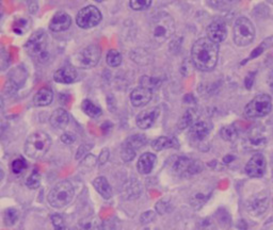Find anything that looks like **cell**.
<instances>
[{
    "label": "cell",
    "instance_id": "35",
    "mask_svg": "<svg viewBox=\"0 0 273 230\" xmlns=\"http://www.w3.org/2000/svg\"><path fill=\"white\" fill-rule=\"evenodd\" d=\"M61 141L64 143V144H67V145H71L73 144L75 141H76V135L72 132H65L61 135Z\"/></svg>",
    "mask_w": 273,
    "mask_h": 230
},
{
    "label": "cell",
    "instance_id": "41",
    "mask_svg": "<svg viewBox=\"0 0 273 230\" xmlns=\"http://www.w3.org/2000/svg\"><path fill=\"white\" fill-rule=\"evenodd\" d=\"M3 111H4V101L2 96L0 95V120H1L2 116H3Z\"/></svg>",
    "mask_w": 273,
    "mask_h": 230
},
{
    "label": "cell",
    "instance_id": "39",
    "mask_svg": "<svg viewBox=\"0 0 273 230\" xmlns=\"http://www.w3.org/2000/svg\"><path fill=\"white\" fill-rule=\"evenodd\" d=\"M263 51H264V44H263L262 46H260L259 48H255V49L253 50L252 55H251V57H250V59H253V58H255V57H259Z\"/></svg>",
    "mask_w": 273,
    "mask_h": 230
},
{
    "label": "cell",
    "instance_id": "16",
    "mask_svg": "<svg viewBox=\"0 0 273 230\" xmlns=\"http://www.w3.org/2000/svg\"><path fill=\"white\" fill-rule=\"evenodd\" d=\"M157 162V157L154 153L145 152L139 158L138 162H136V168H138V172L142 175H147L149 174L155 166Z\"/></svg>",
    "mask_w": 273,
    "mask_h": 230
},
{
    "label": "cell",
    "instance_id": "14",
    "mask_svg": "<svg viewBox=\"0 0 273 230\" xmlns=\"http://www.w3.org/2000/svg\"><path fill=\"white\" fill-rule=\"evenodd\" d=\"M72 25V18L70 15L63 11L57 12L54 16H52L49 22V29L51 31L60 32L67 30Z\"/></svg>",
    "mask_w": 273,
    "mask_h": 230
},
{
    "label": "cell",
    "instance_id": "32",
    "mask_svg": "<svg viewBox=\"0 0 273 230\" xmlns=\"http://www.w3.org/2000/svg\"><path fill=\"white\" fill-rule=\"evenodd\" d=\"M130 5L135 11H143L148 9L151 5V1L149 0H132L130 1Z\"/></svg>",
    "mask_w": 273,
    "mask_h": 230
},
{
    "label": "cell",
    "instance_id": "24",
    "mask_svg": "<svg viewBox=\"0 0 273 230\" xmlns=\"http://www.w3.org/2000/svg\"><path fill=\"white\" fill-rule=\"evenodd\" d=\"M75 230H101V225L96 218L91 217L80 221L76 225Z\"/></svg>",
    "mask_w": 273,
    "mask_h": 230
},
{
    "label": "cell",
    "instance_id": "17",
    "mask_svg": "<svg viewBox=\"0 0 273 230\" xmlns=\"http://www.w3.org/2000/svg\"><path fill=\"white\" fill-rule=\"evenodd\" d=\"M210 130L211 125L208 121L200 120L194 122L190 127V134L192 136V139H194L195 141H203L208 136V134L210 133Z\"/></svg>",
    "mask_w": 273,
    "mask_h": 230
},
{
    "label": "cell",
    "instance_id": "3",
    "mask_svg": "<svg viewBox=\"0 0 273 230\" xmlns=\"http://www.w3.org/2000/svg\"><path fill=\"white\" fill-rule=\"evenodd\" d=\"M51 141L47 133L37 131L28 137L25 144L26 155L31 159H40L46 155L50 148Z\"/></svg>",
    "mask_w": 273,
    "mask_h": 230
},
{
    "label": "cell",
    "instance_id": "25",
    "mask_svg": "<svg viewBox=\"0 0 273 230\" xmlns=\"http://www.w3.org/2000/svg\"><path fill=\"white\" fill-rule=\"evenodd\" d=\"M145 143H146L145 136H144L143 134H136V135L131 136L130 139H127L123 145L128 148H131L134 151H136L138 149H140Z\"/></svg>",
    "mask_w": 273,
    "mask_h": 230
},
{
    "label": "cell",
    "instance_id": "20",
    "mask_svg": "<svg viewBox=\"0 0 273 230\" xmlns=\"http://www.w3.org/2000/svg\"><path fill=\"white\" fill-rule=\"evenodd\" d=\"M268 204V196L261 193L260 195H257L255 198H253V201L250 203L249 210L252 214H254V216H260V214H263L267 210Z\"/></svg>",
    "mask_w": 273,
    "mask_h": 230
},
{
    "label": "cell",
    "instance_id": "23",
    "mask_svg": "<svg viewBox=\"0 0 273 230\" xmlns=\"http://www.w3.org/2000/svg\"><path fill=\"white\" fill-rule=\"evenodd\" d=\"M93 186L95 190L100 193L105 199H109L112 196V189L106 177L100 176L93 181Z\"/></svg>",
    "mask_w": 273,
    "mask_h": 230
},
{
    "label": "cell",
    "instance_id": "5",
    "mask_svg": "<svg viewBox=\"0 0 273 230\" xmlns=\"http://www.w3.org/2000/svg\"><path fill=\"white\" fill-rule=\"evenodd\" d=\"M74 188L71 182L61 181L52 188L48 194V202L54 208H63L74 198Z\"/></svg>",
    "mask_w": 273,
    "mask_h": 230
},
{
    "label": "cell",
    "instance_id": "37",
    "mask_svg": "<svg viewBox=\"0 0 273 230\" xmlns=\"http://www.w3.org/2000/svg\"><path fill=\"white\" fill-rule=\"evenodd\" d=\"M109 158V149L108 148H104L100 155V165H104Z\"/></svg>",
    "mask_w": 273,
    "mask_h": 230
},
{
    "label": "cell",
    "instance_id": "43",
    "mask_svg": "<svg viewBox=\"0 0 273 230\" xmlns=\"http://www.w3.org/2000/svg\"><path fill=\"white\" fill-rule=\"evenodd\" d=\"M3 14V9H2V5H0V19H1V16Z\"/></svg>",
    "mask_w": 273,
    "mask_h": 230
},
{
    "label": "cell",
    "instance_id": "6",
    "mask_svg": "<svg viewBox=\"0 0 273 230\" xmlns=\"http://www.w3.org/2000/svg\"><path fill=\"white\" fill-rule=\"evenodd\" d=\"M26 50L29 56L43 62L47 59V35L44 30H37L26 43Z\"/></svg>",
    "mask_w": 273,
    "mask_h": 230
},
{
    "label": "cell",
    "instance_id": "36",
    "mask_svg": "<svg viewBox=\"0 0 273 230\" xmlns=\"http://www.w3.org/2000/svg\"><path fill=\"white\" fill-rule=\"evenodd\" d=\"M154 219H155L154 212L147 211V212H145L144 214H142L141 222H142V223H149V222H151Z\"/></svg>",
    "mask_w": 273,
    "mask_h": 230
},
{
    "label": "cell",
    "instance_id": "15",
    "mask_svg": "<svg viewBox=\"0 0 273 230\" xmlns=\"http://www.w3.org/2000/svg\"><path fill=\"white\" fill-rule=\"evenodd\" d=\"M153 92L145 87L136 88L131 94V102L134 107H143L150 102Z\"/></svg>",
    "mask_w": 273,
    "mask_h": 230
},
{
    "label": "cell",
    "instance_id": "9",
    "mask_svg": "<svg viewBox=\"0 0 273 230\" xmlns=\"http://www.w3.org/2000/svg\"><path fill=\"white\" fill-rule=\"evenodd\" d=\"M103 19L101 11L94 5H88L82 7L78 12L76 22L82 29H90L97 26Z\"/></svg>",
    "mask_w": 273,
    "mask_h": 230
},
{
    "label": "cell",
    "instance_id": "22",
    "mask_svg": "<svg viewBox=\"0 0 273 230\" xmlns=\"http://www.w3.org/2000/svg\"><path fill=\"white\" fill-rule=\"evenodd\" d=\"M54 101V93L48 88H42L36 92L33 97V104L36 107H46L49 106Z\"/></svg>",
    "mask_w": 273,
    "mask_h": 230
},
{
    "label": "cell",
    "instance_id": "2",
    "mask_svg": "<svg viewBox=\"0 0 273 230\" xmlns=\"http://www.w3.org/2000/svg\"><path fill=\"white\" fill-rule=\"evenodd\" d=\"M174 32H175V22L169 13L159 12L151 17L149 22V36L154 43H164Z\"/></svg>",
    "mask_w": 273,
    "mask_h": 230
},
{
    "label": "cell",
    "instance_id": "1",
    "mask_svg": "<svg viewBox=\"0 0 273 230\" xmlns=\"http://www.w3.org/2000/svg\"><path fill=\"white\" fill-rule=\"evenodd\" d=\"M191 59L193 65L202 72L214 70L219 59V46L211 42L208 37H201L196 40L191 49Z\"/></svg>",
    "mask_w": 273,
    "mask_h": 230
},
{
    "label": "cell",
    "instance_id": "40",
    "mask_svg": "<svg viewBox=\"0 0 273 230\" xmlns=\"http://www.w3.org/2000/svg\"><path fill=\"white\" fill-rule=\"evenodd\" d=\"M268 87L270 89V91L273 93V68L270 71L269 75H268Z\"/></svg>",
    "mask_w": 273,
    "mask_h": 230
},
{
    "label": "cell",
    "instance_id": "29",
    "mask_svg": "<svg viewBox=\"0 0 273 230\" xmlns=\"http://www.w3.org/2000/svg\"><path fill=\"white\" fill-rule=\"evenodd\" d=\"M19 217L18 211L15 208H10L5 210L3 214V222L5 226H13L15 223H16Z\"/></svg>",
    "mask_w": 273,
    "mask_h": 230
},
{
    "label": "cell",
    "instance_id": "11",
    "mask_svg": "<svg viewBox=\"0 0 273 230\" xmlns=\"http://www.w3.org/2000/svg\"><path fill=\"white\" fill-rule=\"evenodd\" d=\"M266 158L263 153H255L246 165V173L252 178H261L266 172Z\"/></svg>",
    "mask_w": 273,
    "mask_h": 230
},
{
    "label": "cell",
    "instance_id": "27",
    "mask_svg": "<svg viewBox=\"0 0 273 230\" xmlns=\"http://www.w3.org/2000/svg\"><path fill=\"white\" fill-rule=\"evenodd\" d=\"M220 134H221L223 140L227 142H234L236 141L238 137V130L234 125H227L221 129Z\"/></svg>",
    "mask_w": 273,
    "mask_h": 230
},
{
    "label": "cell",
    "instance_id": "33",
    "mask_svg": "<svg viewBox=\"0 0 273 230\" xmlns=\"http://www.w3.org/2000/svg\"><path fill=\"white\" fill-rule=\"evenodd\" d=\"M11 167H12V171L14 174H20L22 171H25L27 168L26 160L21 157L15 159L12 162Z\"/></svg>",
    "mask_w": 273,
    "mask_h": 230
},
{
    "label": "cell",
    "instance_id": "19",
    "mask_svg": "<svg viewBox=\"0 0 273 230\" xmlns=\"http://www.w3.org/2000/svg\"><path fill=\"white\" fill-rule=\"evenodd\" d=\"M151 147L156 151H160L169 148H178L179 142L174 136H159L151 144Z\"/></svg>",
    "mask_w": 273,
    "mask_h": 230
},
{
    "label": "cell",
    "instance_id": "31",
    "mask_svg": "<svg viewBox=\"0 0 273 230\" xmlns=\"http://www.w3.org/2000/svg\"><path fill=\"white\" fill-rule=\"evenodd\" d=\"M194 118H195V114L193 112V110H188L184 116L181 117L180 121H179V126L181 129H185L187 127H191L194 124Z\"/></svg>",
    "mask_w": 273,
    "mask_h": 230
},
{
    "label": "cell",
    "instance_id": "34",
    "mask_svg": "<svg viewBox=\"0 0 273 230\" xmlns=\"http://www.w3.org/2000/svg\"><path fill=\"white\" fill-rule=\"evenodd\" d=\"M51 222H52V225H54L55 230H66L64 219L60 216V214H52Z\"/></svg>",
    "mask_w": 273,
    "mask_h": 230
},
{
    "label": "cell",
    "instance_id": "12",
    "mask_svg": "<svg viewBox=\"0 0 273 230\" xmlns=\"http://www.w3.org/2000/svg\"><path fill=\"white\" fill-rule=\"evenodd\" d=\"M227 36L226 24L222 18H216L207 27V37L216 44L222 43Z\"/></svg>",
    "mask_w": 273,
    "mask_h": 230
},
{
    "label": "cell",
    "instance_id": "8",
    "mask_svg": "<svg viewBox=\"0 0 273 230\" xmlns=\"http://www.w3.org/2000/svg\"><path fill=\"white\" fill-rule=\"evenodd\" d=\"M272 110L271 97L267 94H261L254 97L245 108V115L248 117H263Z\"/></svg>",
    "mask_w": 273,
    "mask_h": 230
},
{
    "label": "cell",
    "instance_id": "18",
    "mask_svg": "<svg viewBox=\"0 0 273 230\" xmlns=\"http://www.w3.org/2000/svg\"><path fill=\"white\" fill-rule=\"evenodd\" d=\"M54 80L58 83L70 84L77 80V73L71 67H62L54 74Z\"/></svg>",
    "mask_w": 273,
    "mask_h": 230
},
{
    "label": "cell",
    "instance_id": "42",
    "mask_svg": "<svg viewBox=\"0 0 273 230\" xmlns=\"http://www.w3.org/2000/svg\"><path fill=\"white\" fill-rule=\"evenodd\" d=\"M3 176H4V174H3V171H2V168H1V167H0V182H1V180L3 179Z\"/></svg>",
    "mask_w": 273,
    "mask_h": 230
},
{
    "label": "cell",
    "instance_id": "13",
    "mask_svg": "<svg viewBox=\"0 0 273 230\" xmlns=\"http://www.w3.org/2000/svg\"><path fill=\"white\" fill-rule=\"evenodd\" d=\"M159 114H160V109L159 108H150L141 112L136 119V126L141 129L150 128L156 122Z\"/></svg>",
    "mask_w": 273,
    "mask_h": 230
},
{
    "label": "cell",
    "instance_id": "4",
    "mask_svg": "<svg viewBox=\"0 0 273 230\" xmlns=\"http://www.w3.org/2000/svg\"><path fill=\"white\" fill-rule=\"evenodd\" d=\"M255 27L248 17L240 16L234 25V42L240 47L251 44L255 38Z\"/></svg>",
    "mask_w": 273,
    "mask_h": 230
},
{
    "label": "cell",
    "instance_id": "26",
    "mask_svg": "<svg viewBox=\"0 0 273 230\" xmlns=\"http://www.w3.org/2000/svg\"><path fill=\"white\" fill-rule=\"evenodd\" d=\"M81 107H82L83 112H85L87 115H89L90 117H98L103 113L100 107L94 105L92 102L89 101V99L83 101Z\"/></svg>",
    "mask_w": 273,
    "mask_h": 230
},
{
    "label": "cell",
    "instance_id": "10",
    "mask_svg": "<svg viewBox=\"0 0 273 230\" xmlns=\"http://www.w3.org/2000/svg\"><path fill=\"white\" fill-rule=\"evenodd\" d=\"M173 172L179 176H187L199 173L202 170V164L200 161H195L190 158L180 157L177 158L175 162L173 163Z\"/></svg>",
    "mask_w": 273,
    "mask_h": 230
},
{
    "label": "cell",
    "instance_id": "28",
    "mask_svg": "<svg viewBox=\"0 0 273 230\" xmlns=\"http://www.w3.org/2000/svg\"><path fill=\"white\" fill-rule=\"evenodd\" d=\"M106 61L109 66L118 67L122 63V55L116 49H110L106 56Z\"/></svg>",
    "mask_w": 273,
    "mask_h": 230
},
{
    "label": "cell",
    "instance_id": "38",
    "mask_svg": "<svg viewBox=\"0 0 273 230\" xmlns=\"http://www.w3.org/2000/svg\"><path fill=\"white\" fill-rule=\"evenodd\" d=\"M256 74L255 73H250L248 76H247V78L245 80V84H246V88L247 89H251L252 86H253V82H254V78H255V76Z\"/></svg>",
    "mask_w": 273,
    "mask_h": 230
},
{
    "label": "cell",
    "instance_id": "7",
    "mask_svg": "<svg viewBox=\"0 0 273 230\" xmlns=\"http://www.w3.org/2000/svg\"><path fill=\"white\" fill-rule=\"evenodd\" d=\"M102 50L100 46L94 44L81 49L73 57V63L80 68H92L100 62Z\"/></svg>",
    "mask_w": 273,
    "mask_h": 230
},
{
    "label": "cell",
    "instance_id": "21",
    "mask_svg": "<svg viewBox=\"0 0 273 230\" xmlns=\"http://www.w3.org/2000/svg\"><path fill=\"white\" fill-rule=\"evenodd\" d=\"M70 122V116H68V113L62 109L59 108L52 112L50 116V124L57 129H64Z\"/></svg>",
    "mask_w": 273,
    "mask_h": 230
},
{
    "label": "cell",
    "instance_id": "30",
    "mask_svg": "<svg viewBox=\"0 0 273 230\" xmlns=\"http://www.w3.org/2000/svg\"><path fill=\"white\" fill-rule=\"evenodd\" d=\"M26 185L29 189H37L41 185V174L37 170H34L26 180Z\"/></svg>",
    "mask_w": 273,
    "mask_h": 230
}]
</instances>
